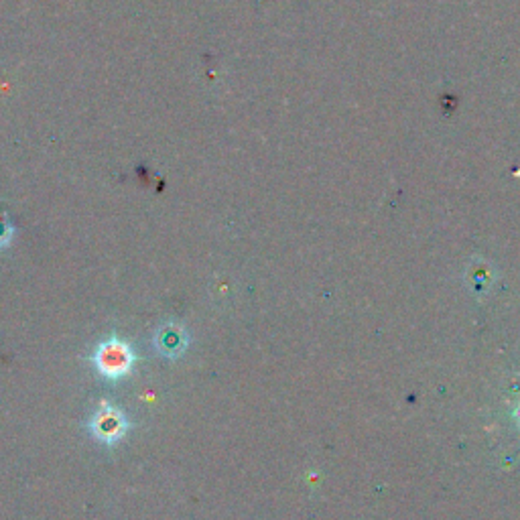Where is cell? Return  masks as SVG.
I'll use <instances>...</instances> for the list:
<instances>
[{"label": "cell", "mask_w": 520, "mask_h": 520, "mask_svg": "<svg viewBox=\"0 0 520 520\" xmlns=\"http://www.w3.org/2000/svg\"><path fill=\"white\" fill-rule=\"evenodd\" d=\"M135 360V350L120 338L104 340L94 352V366L108 380H118L126 376L133 370Z\"/></svg>", "instance_id": "cell-1"}, {"label": "cell", "mask_w": 520, "mask_h": 520, "mask_svg": "<svg viewBox=\"0 0 520 520\" xmlns=\"http://www.w3.org/2000/svg\"><path fill=\"white\" fill-rule=\"evenodd\" d=\"M90 431L98 441L112 445L126 435L128 419L120 409L112 405H102L90 419Z\"/></svg>", "instance_id": "cell-2"}, {"label": "cell", "mask_w": 520, "mask_h": 520, "mask_svg": "<svg viewBox=\"0 0 520 520\" xmlns=\"http://www.w3.org/2000/svg\"><path fill=\"white\" fill-rule=\"evenodd\" d=\"M155 346L157 350L167 356V358H177L181 356L187 346H189V336L187 332L177 323H167L163 328H159L157 336H155Z\"/></svg>", "instance_id": "cell-3"}, {"label": "cell", "mask_w": 520, "mask_h": 520, "mask_svg": "<svg viewBox=\"0 0 520 520\" xmlns=\"http://www.w3.org/2000/svg\"><path fill=\"white\" fill-rule=\"evenodd\" d=\"M13 238V226L9 224V220L0 218V248H5Z\"/></svg>", "instance_id": "cell-4"}, {"label": "cell", "mask_w": 520, "mask_h": 520, "mask_svg": "<svg viewBox=\"0 0 520 520\" xmlns=\"http://www.w3.org/2000/svg\"><path fill=\"white\" fill-rule=\"evenodd\" d=\"M516 417H518V423H520V407L516 409Z\"/></svg>", "instance_id": "cell-5"}]
</instances>
